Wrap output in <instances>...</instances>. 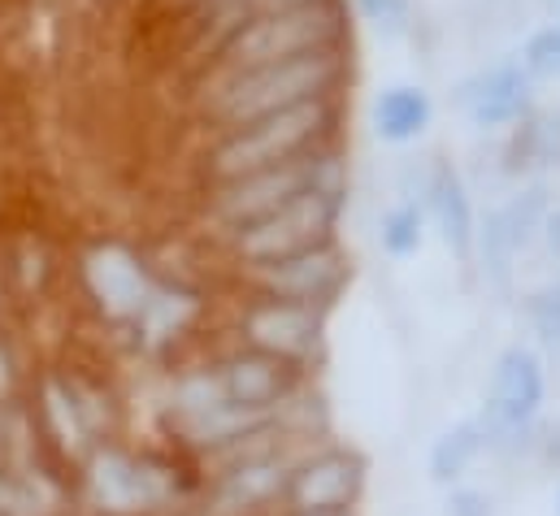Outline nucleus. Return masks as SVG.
I'll use <instances>...</instances> for the list:
<instances>
[{"label":"nucleus","mask_w":560,"mask_h":516,"mask_svg":"<svg viewBox=\"0 0 560 516\" xmlns=\"http://www.w3.org/2000/svg\"><path fill=\"white\" fill-rule=\"evenodd\" d=\"M300 516H357V508H348V513H300Z\"/></svg>","instance_id":"7c9ffc66"},{"label":"nucleus","mask_w":560,"mask_h":516,"mask_svg":"<svg viewBox=\"0 0 560 516\" xmlns=\"http://www.w3.org/2000/svg\"><path fill=\"white\" fill-rule=\"evenodd\" d=\"M343 209H348V183H326V187H313V191L295 196L291 204L275 209L270 218H257V222L222 235V244H226L235 265L287 257V253L339 239Z\"/></svg>","instance_id":"39448f33"},{"label":"nucleus","mask_w":560,"mask_h":516,"mask_svg":"<svg viewBox=\"0 0 560 516\" xmlns=\"http://www.w3.org/2000/svg\"><path fill=\"white\" fill-rule=\"evenodd\" d=\"M517 61L526 66V74H530L535 83H560V22L557 17L544 22V26H535V31L526 35Z\"/></svg>","instance_id":"4be33fe9"},{"label":"nucleus","mask_w":560,"mask_h":516,"mask_svg":"<svg viewBox=\"0 0 560 516\" xmlns=\"http://www.w3.org/2000/svg\"><path fill=\"white\" fill-rule=\"evenodd\" d=\"M548 209H552L548 178H526L495 209H487V218H478L474 260H478V269H482L487 282H495V286H509L513 282L517 260L539 244V226H544Z\"/></svg>","instance_id":"6e6552de"},{"label":"nucleus","mask_w":560,"mask_h":516,"mask_svg":"<svg viewBox=\"0 0 560 516\" xmlns=\"http://www.w3.org/2000/svg\"><path fill=\"white\" fill-rule=\"evenodd\" d=\"M326 317H330L326 308L248 291L244 313H240V343L275 352L300 370H313L326 356Z\"/></svg>","instance_id":"9d476101"},{"label":"nucleus","mask_w":560,"mask_h":516,"mask_svg":"<svg viewBox=\"0 0 560 516\" xmlns=\"http://www.w3.org/2000/svg\"><path fill=\"white\" fill-rule=\"evenodd\" d=\"M218 378H222V390H226V399L235 408H244L253 417H275L282 399L308 383V370L282 361L275 352H261V348L244 343L240 352L218 361Z\"/></svg>","instance_id":"ddd939ff"},{"label":"nucleus","mask_w":560,"mask_h":516,"mask_svg":"<svg viewBox=\"0 0 560 516\" xmlns=\"http://www.w3.org/2000/svg\"><path fill=\"white\" fill-rule=\"evenodd\" d=\"M44 412H48V421H52V430H57V438L66 447H79L88 438V425H83V417H79V408H74L66 387H57V383L44 387Z\"/></svg>","instance_id":"b1692460"},{"label":"nucleus","mask_w":560,"mask_h":516,"mask_svg":"<svg viewBox=\"0 0 560 516\" xmlns=\"http://www.w3.org/2000/svg\"><path fill=\"white\" fill-rule=\"evenodd\" d=\"M530 456H539L544 465H560V417L557 421H535Z\"/></svg>","instance_id":"a878e982"},{"label":"nucleus","mask_w":560,"mask_h":516,"mask_svg":"<svg viewBox=\"0 0 560 516\" xmlns=\"http://www.w3.org/2000/svg\"><path fill=\"white\" fill-rule=\"evenodd\" d=\"M352 26H357V17H352L348 0H308L295 9L261 13L213 48V57L200 66V83L248 70V66H270V61L304 57V52H326V48H348Z\"/></svg>","instance_id":"7ed1b4c3"},{"label":"nucleus","mask_w":560,"mask_h":516,"mask_svg":"<svg viewBox=\"0 0 560 516\" xmlns=\"http://www.w3.org/2000/svg\"><path fill=\"white\" fill-rule=\"evenodd\" d=\"M191 313H196V300H191L187 291H152V300L143 304V313L136 321H140L148 343H161V339L178 335Z\"/></svg>","instance_id":"412c9836"},{"label":"nucleus","mask_w":560,"mask_h":516,"mask_svg":"<svg viewBox=\"0 0 560 516\" xmlns=\"http://www.w3.org/2000/svg\"><path fill=\"white\" fill-rule=\"evenodd\" d=\"M370 127L383 143H418L434 127V96L421 83H387L370 105Z\"/></svg>","instance_id":"dca6fc26"},{"label":"nucleus","mask_w":560,"mask_h":516,"mask_svg":"<svg viewBox=\"0 0 560 516\" xmlns=\"http://www.w3.org/2000/svg\"><path fill=\"white\" fill-rule=\"evenodd\" d=\"M370 482V460L357 447L343 443H313L308 452L295 456L287 486H282V513H348L361 504Z\"/></svg>","instance_id":"1a4fd4ad"},{"label":"nucleus","mask_w":560,"mask_h":516,"mask_svg":"<svg viewBox=\"0 0 560 516\" xmlns=\"http://www.w3.org/2000/svg\"><path fill=\"white\" fill-rule=\"evenodd\" d=\"M447 516H495V500L478 486H447V504H443Z\"/></svg>","instance_id":"393cba45"},{"label":"nucleus","mask_w":560,"mask_h":516,"mask_svg":"<svg viewBox=\"0 0 560 516\" xmlns=\"http://www.w3.org/2000/svg\"><path fill=\"white\" fill-rule=\"evenodd\" d=\"M544 399H548V370L539 352L526 343H509L491 365V383L478 412V421L487 425L491 452L530 456V434L544 412Z\"/></svg>","instance_id":"423d86ee"},{"label":"nucleus","mask_w":560,"mask_h":516,"mask_svg":"<svg viewBox=\"0 0 560 516\" xmlns=\"http://www.w3.org/2000/svg\"><path fill=\"white\" fill-rule=\"evenodd\" d=\"M161 4H170L174 13H183V9H187V4H196V0H161Z\"/></svg>","instance_id":"c85d7f7f"},{"label":"nucleus","mask_w":560,"mask_h":516,"mask_svg":"<svg viewBox=\"0 0 560 516\" xmlns=\"http://www.w3.org/2000/svg\"><path fill=\"white\" fill-rule=\"evenodd\" d=\"M83 278L92 286V295L101 300V308L118 321H136L143 313V304L152 300V278L143 273V265L127 248L118 244H101L96 253H88L83 260Z\"/></svg>","instance_id":"2eb2a0df"},{"label":"nucleus","mask_w":560,"mask_h":516,"mask_svg":"<svg viewBox=\"0 0 560 516\" xmlns=\"http://www.w3.org/2000/svg\"><path fill=\"white\" fill-rule=\"evenodd\" d=\"M526 321L548 348H560V273L526 295Z\"/></svg>","instance_id":"5701e85b"},{"label":"nucleus","mask_w":560,"mask_h":516,"mask_svg":"<svg viewBox=\"0 0 560 516\" xmlns=\"http://www.w3.org/2000/svg\"><path fill=\"white\" fill-rule=\"evenodd\" d=\"M326 183H348L343 139L326 143L317 152H304L295 161H282V165H266V169H253V174H240L226 183H209L205 218L218 235H231V231H240L257 218H270L275 209L291 204L295 196L326 187Z\"/></svg>","instance_id":"20e7f679"},{"label":"nucleus","mask_w":560,"mask_h":516,"mask_svg":"<svg viewBox=\"0 0 560 516\" xmlns=\"http://www.w3.org/2000/svg\"><path fill=\"white\" fill-rule=\"evenodd\" d=\"M544 9H548L552 17H560V0H544Z\"/></svg>","instance_id":"c756f323"},{"label":"nucleus","mask_w":560,"mask_h":516,"mask_svg":"<svg viewBox=\"0 0 560 516\" xmlns=\"http://www.w3.org/2000/svg\"><path fill=\"white\" fill-rule=\"evenodd\" d=\"M557 22H560V17H557Z\"/></svg>","instance_id":"473e14b6"},{"label":"nucleus","mask_w":560,"mask_h":516,"mask_svg":"<svg viewBox=\"0 0 560 516\" xmlns=\"http://www.w3.org/2000/svg\"><path fill=\"white\" fill-rule=\"evenodd\" d=\"M352 4V17L361 26H370L383 44H400L413 35L418 26V9L413 0H348Z\"/></svg>","instance_id":"aec40b11"},{"label":"nucleus","mask_w":560,"mask_h":516,"mask_svg":"<svg viewBox=\"0 0 560 516\" xmlns=\"http://www.w3.org/2000/svg\"><path fill=\"white\" fill-rule=\"evenodd\" d=\"M487 452H491V438H487V425H482L478 417H465V421L447 425V430L430 443V456H425L430 482H434V486H456Z\"/></svg>","instance_id":"a211bd4d"},{"label":"nucleus","mask_w":560,"mask_h":516,"mask_svg":"<svg viewBox=\"0 0 560 516\" xmlns=\"http://www.w3.org/2000/svg\"><path fill=\"white\" fill-rule=\"evenodd\" d=\"M557 516H560V491H557Z\"/></svg>","instance_id":"2f4dec72"},{"label":"nucleus","mask_w":560,"mask_h":516,"mask_svg":"<svg viewBox=\"0 0 560 516\" xmlns=\"http://www.w3.org/2000/svg\"><path fill=\"white\" fill-rule=\"evenodd\" d=\"M452 105L474 130L504 134L539 105V83L526 74L517 57H495L452 87Z\"/></svg>","instance_id":"9b49d317"},{"label":"nucleus","mask_w":560,"mask_h":516,"mask_svg":"<svg viewBox=\"0 0 560 516\" xmlns=\"http://www.w3.org/2000/svg\"><path fill=\"white\" fill-rule=\"evenodd\" d=\"M0 390H9V361L0 356Z\"/></svg>","instance_id":"cd10ccee"},{"label":"nucleus","mask_w":560,"mask_h":516,"mask_svg":"<svg viewBox=\"0 0 560 516\" xmlns=\"http://www.w3.org/2000/svg\"><path fill=\"white\" fill-rule=\"evenodd\" d=\"M352 44L348 48H326V52H304L270 66H248L222 79L200 83V114L218 130L244 127L253 118L279 114L304 101H326L343 96L352 87Z\"/></svg>","instance_id":"f257e3e1"},{"label":"nucleus","mask_w":560,"mask_h":516,"mask_svg":"<svg viewBox=\"0 0 560 516\" xmlns=\"http://www.w3.org/2000/svg\"><path fill=\"white\" fill-rule=\"evenodd\" d=\"M504 156L509 174L517 178H544L548 169H560V109L535 105L513 130H504Z\"/></svg>","instance_id":"f3484780"},{"label":"nucleus","mask_w":560,"mask_h":516,"mask_svg":"<svg viewBox=\"0 0 560 516\" xmlns=\"http://www.w3.org/2000/svg\"><path fill=\"white\" fill-rule=\"evenodd\" d=\"M343 139V96H326V101H304L279 114L253 118L244 127L218 130L213 143L205 148V178L209 183H226L266 165L295 161L304 152H317L326 143Z\"/></svg>","instance_id":"f03ea898"},{"label":"nucleus","mask_w":560,"mask_h":516,"mask_svg":"<svg viewBox=\"0 0 560 516\" xmlns=\"http://www.w3.org/2000/svg\"><path fill=\"white\" fill-rule=\"evenodd\" d=\"M425 231H430V222H425L421 200L418 196H405V200H396V204L383 213V222H378V244H383L387 257L409 260L425 248Z\"/></svg>","instance_id":"6ab92c4d"},{"label":"nucleus","mask_w":560,"mask_h":516,"mask_svg":"<svg viewBox=\"0 0 560 516\" xmlns=\"http://www.w3.org/2000/svg\"><path fill=\"white\" fill-rule=\"evenodd\" d=\"M240 282L244 291L257 295H275V300H291V304H313V308H335V300L348 291L352 282V257L339 239L300 248L275 260H248L240 265Z\"/></svg>","instance_id":"0eeeda50"},{"label":"nucleus","mask_w":560,"mask_h":516,"mask_svg":"<svg viewBox=\"0 0 560 516\" xmlns=\"http://www.w3.org/2000/svg\"><path fill=\"white\" fill-rule=\"evenodd\" d=\"M539 244H544V253L560 265V204L548 209V218H544V226H539Z\"/></svg>","instance_id":"bb28decb"},{"label":"nucleus","mask_w":560,"mask_h":516,"mask_svg":"<svg viewBox=\"0 0 560 516\" xmlns=\"http://www.w3.org/2000/svg\"><path fill=\"white\" fill-rule=\"evenodd\" d=\"M418 200H421V209H425V222L439 231L443 248L460 260V265H474L478 209H474V196H469L465 174H460L452 161L430 156L418 178Z\"/></svg>","instance_id":"f8f14e48"},{"label":"nucleus","mask_w":560,"mask_h":516,"mask_svg":"<svg viewBox=\"0 0 560 516\" xmlns=\"http://www.w3.org/2000/svg\"><path fill=\"white\" fill-rule=\"evenodd\" d=\"M92 491L105 513H143L174 495V473L152 460H131L122 452H96L92 460Z\"/></svg>","instance_id":"4468645a"}]
</instances>
